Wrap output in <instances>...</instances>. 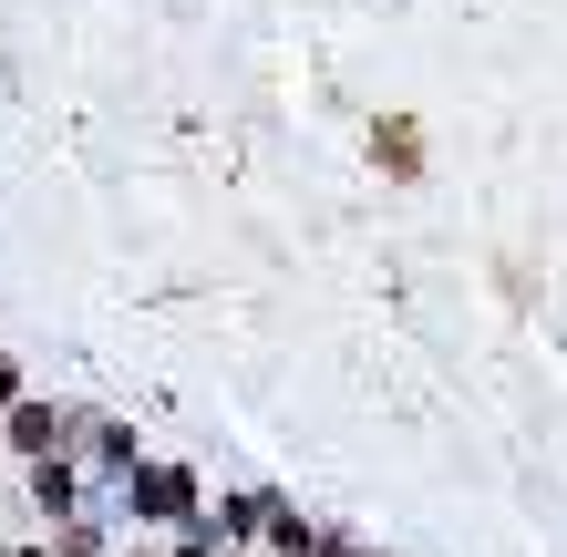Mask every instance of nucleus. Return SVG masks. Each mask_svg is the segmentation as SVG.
<instances>
[{
  "mask_svg": "<svg viewBox=\"0 0 567 557\" xmlns=\"http://www.w3.org/2000/svg\"><path fill=\"white\" fill-rule=\"evenodd\" d=\"M372 166H382L392 186L423 176V124H413V114H372Z\"/></svg>",
  "mask_w": 567,
  "mask_h": 557,
  "instance_id": "1",
  "label": "nucleus"
},
{
  "mask_svg": "<svg viewBox=\"0 0 567 557\" xmlns=\"http://www.w3.org/2000/svg\"><path fill=\"white\" fill-rule=\"evenodd\" d=\"M135 516H165V527L196 516V475L186 465H135Z\"/></svg>",
  "mask_w": 567,
  "mask_h": 557,
  "instance_id": "2",
  "label": "nucleus"
},
{
  "mask_svg": "<svg viewBox=\"0 0 567 557\" xmlns=\"http://www.w3.org/2000/svg\"><path fill=\"white\" fill-rule=\"evenodd\" d=\"M0 423H11V444L31 454V465H42V454H62V434H73V413H52V403H31V392H21V403L0 413Z\"/></svg>",
  "mask_w": 567,
  "mask_h": 557,
  "instance_id": "3",
  "label": "nucleus"
},
{
  "mask_svg": "<svg viewBox=\"0 0 567 557\" xmlns=\"http://www.w3.org/2000/svg\"><path fill=\"white\" fill-rule=\"evenodd\" d=\"M11 403H21V362L0 351V413H11Z\"/></svg>",
  "mask_w": 567,
  "mask_h": 557,
  "instance_id": "4",
  "label": "nucleus"
},
{
  "mask_svg": "<svg viewBox=\"0 0 567 557\" xmlns=\"http://www.w3.org/2000/svg\"><path fill=\"white\" fill-rule=\"evenodd\" d=\"M176 557H217V547H207V537H186V547H176Z\"/></svg>",
  "mask_w": 567,
  "mask_h": 557,
  "instance_id": "5",
  "label": "nucleus"
},
{
  "mask_svg": "<svg viewBox=\"0 0 567 557\" xmlns=\"http://www.w3.org/2000/svg\"><path fill=\"white\" fill-rule=\"evenodd\" d=\"M11 557H52V547H11Z\"/></svg>",
  "mask_w": 567,
  "mask_h": 557,
  "instance_id": "6",
  "label": "nucleus"
}]
</instances>
